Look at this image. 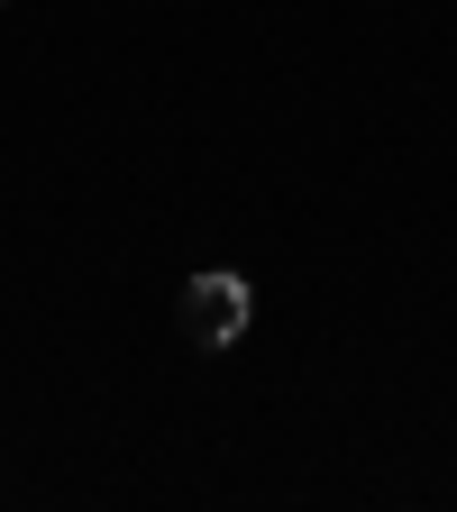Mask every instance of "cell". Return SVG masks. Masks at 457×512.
Here are the masks:
<instances>
[{"label": "cell", "mask_w": 457, "mask_h": 512, "mask_svg": "<svg viewBox=\"0 0 457 512\" xmlns=\"http://www.w3.org/2000/svg\"><path fill=\"white\" fill-rule=\"evenodd\" d=\"M247 311H256L247 275H192L183 284V339L192 348H238L247 339Z\"/></svg>", "instance_id": "cell-1"}]
</instances>
